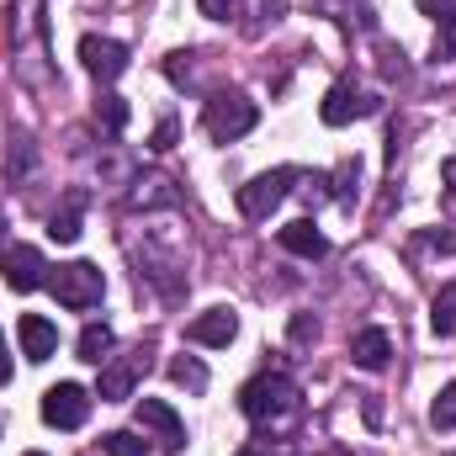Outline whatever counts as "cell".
Listing matches in <instances>:
<instances>
[{"mask_svg":"<svg viewBox=\"0 0 456 456\" xmlns=\"http://www.w3.org/2000/svg\"><path fill=\"white\" fill-rule=\"evenodd\" d=\"M297 409H303V387L287 371H260L239 387V414L249 425H276V419H292Z\"/></svg>","mask_w":456,"mask_h":456,"instance_id":"cell-1","label":"cell"},{"mask_svg":"<svg viewBox=\"0 0 456 456\" xmlns=\"http://www.w3.org/2000/svg\"><path fill=\"white\" fill-rule=\"evenodd\" d=\"M48 292L59 297V308L86 314V308H96V303L107 297V276H102V265H91V260H69V265H59V271L48 276Z\"/></svg>","mask_w":456,"mask_h":456,"instance_id":"cell-2","label":"cell"},{"mask_svg":"<svg viewBox=\"0 0 456 456\" xmlns=\"http://www.w3.org/2000/svg\"><path fill=\"white\" fill-rule=\"evenodd\" d=\"M255 122H260V107H255L249 96H239V91H224V96H213V102L202 107V127H208L213 143H233V138H244Z\"/></svg>","mask_w":456,"mask_h":456,"instance_id":"cell-3","label":"cell"},{"mask_svg":"<svg viewBox=\"0 0 456 456\" xmlns=\"http://www.w3.org/2000/svg\"><path fill=\"white\" fill-rule=\"evenodd\" d=\"M297 175H303V170H287V165H281V170H265V175L244 181V186H239V197H233V202H239V213H244L249 224H265V218L287 202V191H292V181H297Z\"/></svg>","mask_w":456,"mask_h":456,"instance_id":"cell-4","label":"cell"},{"mask_svg":"<svg viewBox=\"0 0 456 456\" xmlns=\"http://www.w3.org/2000/svg\"><path fill=\"white\" fill-rule=\"evenodd\" d=\"M143 371H149V350H143V345H138V350H127V355H107V361H102L96 398H102V403H127V398H133V387L143 382Z\"/></svg>","mask_w":456,"mask_h":456,"instance_id":"cell-5","label":"cell"},{"mask_svg":"<svg viewBox=\"0 0 456 456\" xmlns=\"http://www.w3.org/2000/svg\"><path fill=\"white\" fill-rule=\"evenodd\" d=\"M377 112H382V102H377L371 91H361L355 80H335V86L324 91V102H319L324 127H345V122H361V117H377Z\"/></svg>","mask_w":456,"mask_h":456,"instance_id":"cell-6","label":"cell"},{"mask_svg":"<svg viewBox=\"0 0 456 456\" xmlns=\"http://www.w3.org/2000/svg\"><path fill=\"white\" fill-rule=\"evenodd\" d=\"M0 271H5V287H11V292H37V287H48V276H53V265L43 260L37 244H5V249H0Z\"/></svg>","mask_w":456,"mask_h":456,"instance_id":"cell-7","label":"cell"},{"mask_svg":"<svg viewBox=\"0 0 456 456\" xmlns=\"http://www.w3.org/2000/svg\"><path fill=\"white\" fill-rule=\"evenodd\" d=\"M86 419H91V393H86L80 382H59V387L43 393V425H53V430H80Z\"/></svg>","mask_w":456,"mask_h":456,"instance_id":"cell-8","label":"cell"},{"mask_svg":"<svg viewBox=\"0 0 456 456\" xmlns=\"http://www.w3.org/2000/svg\"><path fill=\"white\" fill-rule=\"evenodd\" d=\"M80 64H86V75L96 86H112V80H122V69H127V43L102 37V32H86L80 37Z\"/></svg>","mask_w":456,"mask_h":456,"instance_id":"cell-9","label":"cell"},{"mask_svg":"<svg viewBox=\"0 0 456 456\" xmlns=\"http://www.w3.org/2000/svg\"><path fill=\"white\" fill-rule=\"evenodd\" d=\"M138 430H149L159 441V452H181L186 446V419L165 403V398H138Z\"/></svg>","mask_w":456,"mask_h":456,"instance_id":"cell-10","label":"cell"},{"mask_svg":"<svg viewBox=\"0 0 456 456\" xmlns=\"http://www.w3.org/2000/svg\"><path fill=\"white\" fill-rule=\"evenodd\" d=\"M233 335H239V314H233V308H208V314H197V319L186 324V340L208 345V350L233 345Z\"/></svg>","mask_w":456,"mask_h":456,"instance_id":"cell-11","label":"cell"},{"mask_svg":"<svg viewBox=\"0 0 456 456\" xmlns=\"http://www.w3.org/2000/svg\"><path fill=\"white\" fill-rule=\"evenodd\" d=\"M16 340H21V355H27V361H48V355L59 350V324H48L43 314H21Z\"/></svg>","mask_w":456,"mask_h":456,"instance_id":"cell-12","label":"cell"},{"mask_svg":"<svg viewBox=\"0 0 456 456\" xmlns=\"http://www.w3.org/2000/svg\"><path fill=\"white\" fill-rule=\"evenodd\" d=\"M276 239H281V249H287V255H297V260H324V255H330V239L319 233V224H314V218L287 224Z\"/></svg>","mask_w":456,"mask_h":456,"instance_id":"cell-13","label":"cell"},{"mask_svg":"<svg viewBox=\"0 0 456 456\" xmlns=\"http://www.w3.org/2000/svg\"><path fill=\"white\" fill-rule=\"evenodd\" d=\"M133 208H181V191H175V181L170 175H159V170H149V175H138L133 181V197H127Z\"/></svg>","mask_w":456,"mask_h":456,"instance_id":"cell-14","label":"cell"},{"mask_svg":"<svg viewBox=\"0 0 456 456\" xmlns=\"http://www.w3.org/2000/svg\"><path fill=\"white\" fill-rule=\"evenodd\" d=\"M350 355H355V366L382 371V366L393 361V340H387V330H361V335L350 340Z\"/></svg>","mask_w":456,"mask_h":456,"instance_id":"cell-15","label":"cell"},{"mask_svg":"<svg viewBox=\"0 0 456 456\" xmlns=\"http://www.w3.org/2000/svg\"><path fill=\"white\" fill-rule=\"evenodd\" d=\"M86 202H91V197L75 186V191L64 197V208L48 218V239H59V244H75V239H80V213H86Z\"/></svg>","mask_w":456,"mask_h":456,"instance_id":"cell-16","label":"cell"},{"mask_svg":"<svg viewBox=\"0 0 456 456\" xmlns=\"http://www.w3.org/2000/svg\"><path fill=\"white\" fill-rule=\"evenodd\" d=\"M112 350H117L112 324H86V330H80V340H75V355H80L86 366H102Z\"/></svg>","mask_w":456,"mask_h":456,"instance_id":"cell-17","label":"cell"},{"mask_svg":"<svg viewBox=\"0 0 456 456\" xmlns=\"http://www.w3.org/2000/svg\"><path fill=\"white\" fill-rule=\"evenodd\" d=\"M430 330H436L441 340L456 335V281H446V287L436 292V303H430Z\"/></svg>","mask_w":456,"mask_h":456,"instance_id":"cell-18","label":"cell"},{"mask_svg":"<svg viewBox=\"0 0 456 456\" xmlns=\"http://www.w3.org/2000/svg\"><path fill=\"white\" fill-rule=\"evenodd\" d=\"M170 377H175L181 387H191V393H208V366H202L197 355H175V361H170Z\"/></svg>","mask_w":456,"mask_h":456,"instance_id":"cell-19","label":"cell"},{"mask_svg":"<svg viewBox=\"0 0 456 456\" xmlns=\"http://www.w3.org/2000/svg\"><path fill=\"white\" fill-rule=\"evenodd\" d=\"M96 122H102V127L117 138V133L127 127V102H122L117 91H102V102H96Z\"/></svg>","mask_w":456,"mask_h":456,"instance_id":"cell-20","label":"cell"},{"mask_svg":"<svg viewBox=\"0 0 456 456\" xmlns=\"http://www.w3.org/2000/svg\"><path fill=\"white\" fill-rule=\"evenodd\" d=\"M430 425H436V430H456V382H446V387L436 393V403H430Z\"/></svg>","mask_w":456,"mask_h":456,"instance_id":"cell-21","label":"cell"},{"mask_svg":"<svg viewBox=\"0 0 456 456\" xmlns=\"http://www.w3.org/2000/svg\"><path fill=\"white\" fill-rule=\"evenodd\" d=\"M102 452L107 456H149V441H138L133 430H112V436H102Z\"/></svg>","mask_w":456,"mask_h":456,"instance_id":"cell-22","label":"cell"},{"mask_svg":"<svg viewBox=\"0 0 456 456\" xmlns=\"http://www.w3.org/2000/svg\"><path fill=\"white\" fill-rule=\"evenodd\" d=\"M436 59H456V5L441 16V32H436Z\"/></svg>","mask_w":456,"mask_h":456,"instance_id":"cell-23","label":"cell"},{"mask_svg":"<svg viewBox=\"0 0 456 456\" xmlns=\"http://www.w3.org/2000/svg\"><path fill=\"white\" fill-rule=\"evenodd\" d=\"M335 181H340V191H335V197H340L345 208H350V202H355V191H361V186H355V181H361V159H345Z\"/></svg>","mask_w":456,"mask_h":456,"instance_id":"cell-24","label":"cell"},{"mask_svg":"<svg viewBox=\"0 0 456 456\" xmlns=\"http://www.w3.org/2000/svg\"><path fill=\"white\" fill-rule=\"evenodd\" d=\"M197 5H202V16L228 21V16H239V5H244V0H197Z\"/></svg>","mask_w":456,"mask_h":456,"instance_id":"cell-25","label":"cell"},{"mask_svg":"<svg viewBox=\"0 0 456 456\" xmlns=\"http://www.w3.org/2000/svg\"><path fill=\"white\" fill-rule=\"evenodd\" d=\"M149 149H154V154H165V149H175V117H165V122L154 127V138H149Z\"/></svg>","mask_w":456,"mask_h":456,"instance_id":"cell-26","label":"cell"},{"mask_svg":"<svg viewBox=\"0 0 456 456\" xmlns=\"http://www.w3.org/2000/svg\"><path fill=\"white\" fill-rule=\"evenodd\" d=\"M308 340H319V319L297 314V319H292V345H308Z\"/></svg>","mask_w":456,"mask_h":456,"instance_id":"cell-27","label":"cell"},{"mask_svg":"<svg viewBox=\"0 0 456 456\" xmlns=\"http://www.w3.org/2000/svg\"><path fill=\"white\" fill-rule=\"evenodd\" d=\"M414 249H446V255H456V233H419Z\"/></svg>","mask_w":456,"mask_h":456,"instance_id":"cell-28","label":"cell"},{"mask_svg":"<svg viewBox=\"0 0 456 456\" xmlns=\"http://www.w3.org/2000/svg\"><path fill=\"white\" fill-rule=\"evenodd\" d=\"M414 5H419L425 16H446V11H452L456 0H414Z\"/></svg>","mask_w":456,"mask_h":456,"instance_id":"cell-29","label":"cell"},{"mask_svg":"<svg viewBox=\"0 0 456 456\" xmlns=\"http://www.w3.org/2000/svg\"><path fill=\"white\" fill-rule=\"evenodd\" d=\"M281 11H287V0H260V16H271V21H281Z\"/></svg>","mask_w":456,"mask_h":456,"instance_id":"cell-30","label":"cell"},{"mask_svg":"<svg viewBox=\"0 0 456 456\" xmlns=\"http://www.w3.org/2000/svg\"><path fill=\"white\" fill-rule=\"evenodd\" d=\"M11 382V350H5V335H0V387Z\"/></svg>","mask_w":456,"mask_h":456,"instance_id":"cell-31","label":"cell"},{"mask_svg":"<svg viewBox=\"0 0 456 456\" xmlns=\"http://www.w3.org/2000/svg\"><path fill=\"white\" fill-rule=\"evenodd\" d=\"M441 181L452 186V202H456V154H452V159H446V165H441Z\"/></svg>","mask_w":456,"mask_h":456,"instance_id":"cell-32","label":"cell"},{"mask_svg":"<svg viewBox=\"0 0 456 456\" xmlns=\"http://www.w3.org/2000/svg\"><path fill=\"white\" fill-rule=\"evenodd\" d=\"M233 456H265V452H260V446H239Z\"/></svg>","mask_w":456,"mask_h":456,"instance_id":"cell-33","label":"cell"},{"mask_svg":"<svg viewBox=\"0 0 456 456\" xmlns=\"http://www.w3.org/2000/svg\"><path fill=\"white\" fill-rule=\"evenodd\" d=\"M0 233H5V218H0Z\"/></svg>","mask_w":456,"mask_h":456,"instance_id":"cell-34","label":"cell"},{"mask_svg":"<svg viewBox=\"0 0 456 456\" xmlns=\"http://www.w3.org/2000/svg\"><path fill=\"white\" fill-rule=\"evenodd\" d=\"M27 456H43V452H27Z\"/></svg>","mask_w":456,"mask_h":456,"instance_id":"cell-35","label":"cell"}]
</instances>
